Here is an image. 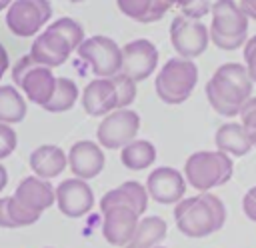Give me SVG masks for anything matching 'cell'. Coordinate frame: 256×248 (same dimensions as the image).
<instances>
[{
  "instance_id": "obj_14",
  "label": "cell",
  "mask_w": 256,
  "mask_h": 248,
  "mask_svg": "<svg viewBox=\"0 0 256 248\" xmlns=\"http://www.w3.org/2000/svg\"><path fill=\"white\" fill-rule=\"evenodd\" d=\"M56 206L68 218H80L94 206V190L86 180L66 178L56 186Z\"/></svg>"
},
{
  "instance_id": "obj_23",
  "label": "cell",
  "mask_w": 256,
  "mask_h": 248,
  "mask_svg": "<svg viewBox=\"0 0 256 248\" xmlns=\"http://www.w3.org/2000/svg\"><path fill=\"white\" fill-rule=\"evenodd\" d=\"M166 232H168V226L164 218L160 216L140 218L138 228L126 248H156L166 238Z\"/></svg>"
},
{
  "instance_id": "obj_35",
  "label": "cell",
  "mask_w": 256,
  "mask_h": 248,
  "mask_svg": "<svg viewBox=\"0 0 256 248\" xmlns=\"http://www.w3.org/2000/svg\"><path fill=\"white\" fill-rule=\"evenodd\" d=\"M8 66H10V58H8L6 48H4V46H2V42H0V80H2V76L6 74Z\"/></svg>"
},
{
  "instance_id": "obj_12",
  "label": "cell",
  "mask_w": 256,
  "mask_h": 248,
  "mask_svg": "<svg viewBox=\"0 0 256 248\" xmlns=\"http://www.w3.org/2000/svg\"><path fill=\"white\" fill-rule=\"evenodd\" d=\"M158 66V48L146 38H136L122 46V72L136 84L150 78Z\"/></svg>"
},
{
  "instance_id": "obj_41",
  "label": "cell",
  "mask_w": 256,
  "mask_h": 248,
  "mask_svg": "<svg viewBox=\"0 0 256 248\" xmlns=\"http://www.w3.org/2000/svg\"><path fill=\"white\" fill-rule=\"evenodd\" d=\"M48 248H52V246H48Z\"/></svg>"
},
{
  "instance_id": "obj_29",
  "label": "cell",
  "mask_w": 256,
  "mask_h": 248,
  "mask_svg": "<svg viewBox=\"0 0 256 248\" xmlns=\"http://www.w3.org/2000/svg\"><path fill=\"white\" fill-rule=\"evenodd\" d=\"M170 10L176 8L182 16H188V18H196V20H202L204 14L210 12V2L208 0H166Z\"/></svg>"
},
{
  "instance_id": "obj_33",
  "label": "cell",
  "mask_w": 256,
  "mask_h": 248,
  "mask_svg": "<svg viewBox=\"0 0 256 248\" xmlns=\"http://www.w3.org/2000/svg\"><path fill=\"white\" fill-rule=\"evenodd\" d=\"M242 212L248 220L256 222V186H252L242 198Z\"/></svg>"
},
{
  "instance_id": "obj_25",
  "label": "cell",
  "mask_w": 256,
  "mask_h": 248,
  "mask_svg": "<svg viewBox=\"0 0 256 248\" xmlns=\"http://www.w3.org/2000/svg\"><path fill=\"white\" fill-rule=\"evenodd\" d=\"M156 160V146L150 140L136 138L120 150V162L128 170H146Z\"/></svg>"
},
{
  "instance_id": "obj_6",
  "label": "cell",
  "mask_w": 256,
  "mask_h": 248,
  "mask_svg": "<svg viewBox=\"0 0 256 248\" xmlns=\"http://www.w3.org/2000/svg\"><path fill=\"white\" fill-rule=\"evenodd\" d=\"M198 82V66L188 58H168L156 74L154 88L162 102L182 104L190 98Z\"/></svg>"
},
{
  "instance_id": "obj_19",
  "label": "cell",
  "mask_w": 256,
  "mask_h": 248,
  "mask_svg": "<svg viewBox=\"0 0 256 248\" xmlns=\"http://www.w3.org/2000/svg\"><path fill=\"white\" fill-rule=\"evenodd\" d=\"M148 190L144 184L136 182V180H128L122 182L120 186L108 190L102 198H100V210H108L112 206H128L132 208L138 216H142L148 208Z\"/></svg>"
},
{
  "instance_id": "obj_9",
  "label": "cell",
  "mask_w": 256,
  "mask_h": 248,
  "mask_svg": "<svg viewBox=\"0 0 256 248\" xmlns=\"http://www.w3.org/2000/svg\"><path fill=\"white\" fill-rule=\"evenodd\" d=\"M50 16V0H14L6 10V26L14 36L30 38L40 34Z\"/></svg>"
},
{
  "instance_id": "obj_24",
  "label": "cell",
  "mask_w": 256,
  "mask_h": 248,
  "mask_svg": "<svg viewBox=\"0 0 256 248\" xmlns=\"http://www.w3.org/2000/svg\"><path fill=\"white\" fill-rule=\"evenodd\" d=\"M28 106L24 94L16 86H0V122L2 124H18L26 118Z\"/></svg>"
},
{
  "instance_id": "obj_22",
  "label": "cell",
  "mask_w": 256,
  "mask_h": 248,
  "mask_svg": "<svg viewBox=\"0 0 256 248\" xmlns=\"http://www.w3.org/2000/svg\"><path fill=\"white\" fill-rule=\"evenodd\" d=\"M116 6L124 16L142 24L158 22L170 10L166 0H116Z\"/></svg>"
},
{
  "instance_id": "obj_26",
  "label": "cell",
  "mask_w": 256,
  "mask_h": 248,
  "mask_svg": "<svg viewBox=\"0 0 256 248\" xmlns=\"http://www.w3.org/2000/svg\"><path fill=\"white\" fill-rule=\"evenodd\" d=\"M80 92H78V86L72 78H66V76H58L56 78V88H54V94L50 98V102L44 106L46 112H52V114H58V112H66L70 110L76 100H78Z\"/></svg>"
},
{
  "instance_id": "obj_28",
  "label": "cell",
  "mask_w": 256,
  "mask_h": 248,
  "mask_svg": "<svg viewBox=\"0 0 256 248\" xmlns=\"http://www.w3.org/2000/svg\"><path fill=\"white\" fill-rule=\"evenodd\" d=\"M8 214L10 220L14 224V228H22V226H32L34 222L40 220L42 214H36L32 210H28L26 206H22L14 196H8Z\"/></svg>"
},
{
  "instance_id": "obj_36",
  "label": "cell",
  "mask_w": 256,
  "mask_h": 248,
  "mask_svg": "<svg viewBox=\"0 0 256 248\" xmlns=\"http://www.w3.org/2000/svg\"><path fill=\"white\" fill-rule=\"evenodd\" d=\"M6 184H8V170H6L4 164L0 162V192L6 188Z\"/></svg>"
},
{
  "instance_id": "obj_32",
  "label": "cell",
  "mask_w": 256,
  "mask_h": 248,
  "mask_svg": "<svg viewBox=\"0 0 256 248\" xmlns=\"http://www.w3.org/2000/svg\"><path fill=\"white\" fill-rule=\"evenodd\" d=\"M242 56H244V66L248 68L252 82H256V36L246 40V44L242 48Z\"/></svg>"
},
{
  "instance_id": "obj_11",
  "label": "cell",
  "mask_w": 256,
  "mask_h": 248,
  "mask_svg": "<svg viewBox=\"0 0 256 248\" xmlns=\"http://www.w3.org/2000/svg\"><path fill=\"white\" fill-rule=\"evenodd\" d=\"M210 42V30L202 24V20L188 16H174L170 24V44L180 58L194 60L206 52Z\"/></svg>"
},
{
  "instance_id": "obj_5",
  "label": "cell",
  "mask_w": 256,
  "mask_h": 248,
  "mask_svg": "<svg viewBox=\"0 0 256 248\" xmlns=\"http://www.w3.org/2000/svg\"><path fill=\"white\" fill-rule=\"evenodd\" d=\"M210 40L220 50H238L244 48L248 40V22L250 18L242 12L240 4L234 0H216L210 8Z\"/></svg>"
},
{
  "instance_id": "obj_16",
  "label": "cell",
  "mask_w": 256,
  "mask_h": 248,
  "mask_svg": "<svg viewBox=\"0 0 256 248\" xmlns=\"http://www.w3.org/2000/svg\"><path fill=\"white\" fill-rule=\"evenodd\" d=\"M102 214H104V222H102L104 240L110 246L126 248L138 228L140 216L128 206H112Z\"/></svg>"
},
{
  "instance_id": "obj_17",
  "label": "cell",
  "mask_w": 256,
  "mask_h": 248,
  "mask_svg": "<svg viewBox=\"0 0 256 248\" xmlns=\"http://www.w3.org/2000/svg\"><path fill=\"white\" fill-rule=\"evenodd\" d=\"M82 108L86 110V114L90 116H106L114 110H118V96H116V88L112 78H94L90 80L82 94Z\"/></svg>"
},
{
  "instance_id": "obj_7",
  "label": "cell",
  "mask_w": 256,
  "mask_h": 248,
  "mask_svg": "<svg viewBox=\"0 0 256 248\" xmlns=\"http://www.w3.org/2000/svg\"><path fill=\"white\" fill-rule=\"evenodd\" d=\"M56 78L52 68L40 66L38 62L32 60L30 54L20 56L14 66H12V80L14 84L22 90L24 98H28L30 102L38 104V106H46L54 94L56 88Z\"/></svg>"
},
{
  "instance_id": "obj_21",
  "label": "cell",
  "mask_w": 256,
  "mask_h": 248,
  "mask_svg": "<svg viewBox=\"0 0 256 248\" xmlns=\"http://www.w3.org/2000/svg\"><path fill=\"white\" fill-rule=\"evenodd\" d=\"M214 144L216 150L232 156H244L254 148L252 138L248 136V132L244 130V126L240 122H226L222 124L216 134H214Z\"/></svg>"
},
{
  "instance_id": "obj_39",
  "label": "cell",
  "mask_w": 256,
  "mask_h": 248,
  "mask_svg": "<svg viewBox=\"0 0 256 248\" xmlns=\"http://www.w3.org/2000/svg\"><path fill=\"white\" fill-rule=\"evenodd\" d=\"M240 2H250V0H240Z\"/></svg>"
},
{
  "instance_id": "obj_37",
  "label": "cell",
  "mask_w": 256,
  "mask_h": 248,
  "mask_svg": "<svg viewBox=\"0 0 256 248\" xmlns=\"http://www.w3.org/2000/svg\"><path fill=\"white\" fill-rule=\"evenodd\" d=\"M12 2H14V0H0V12H2V10H8Z\"/></svg>"
},
{
  "instance_id": "obj_18",
  "label": "cell",
  "mask_w": 256,
  "mask_h": 248,
  "mask_svg": "<svg viewBox=\"0 0 256 248\" xmlns=\"http://www.w3.org/2000/svg\"><path fill=\"white\" fill-rule=\"evenodd\" d=\"M22 206H26L28 210L42 214L44 210H48L50 206L56 204V188L38 176H26L24 180H20V184L16 186L14 194H12Z\"/></svg>"
},
{
  "instance_id": "obj_30",
  "label": "cell",
  "mask_w": 256,
  "mask_h": 248,
  "mask_svg": "<svg viewBox=\"0 0 256 248\" xmlns=\"http://www.w3.org/2000/svg\"><path fill=\"white\" fill-rule=\"evenodd\" d=\"M240 124L244 126V130L248 132V136L252 138L254 142V148H256V96L248 98L242 108H240Z\"/></svg>"
},
{
  "instance_id": "obj_4",
  "label": "cell",
  "mask_w": 256,
  "mask_h": 248,
  "mask_svg": "<svg viewBox=\"0 0 256 248\" xmlns=\"http://www.w3.org/2000/svg\"><path fill=\"white\" fill-rule=\"evenodd\" d=\"M184 178L198 192H210L226 184L234 174V162L220 150H200L186 158Z\"/></svg>"
},
{
  "instance_id": "obj_10",
  "label": "cell",
  "mask_w": 256,
  "mask_h": 248,
  "mask_svg": "<svg viewBox=\"0 0 256 248\" xmlns=\"http://www.w3.org/2000/svg\"><path fill=\"white\" fill-rule=\"evenodd\" d=\"M140 130V114L130 108L114 110L106 114L98 128H96V138L102 148L108 150H122L126 144L134 142Z\"/></svg>"
},
{
  "instance_id": "obj_3",
  "label": "cell",
  "mask_w": 256,
  "mask_h": 248,
  "mask_svg": "<svg viewBox=\"0 0 256 248\" xmlns=\"http://www.w3.org/2000/svg\"><path fill=\"white\" fill-rule=\"evenodd\" d=\"M84 40V28L76 20L58 18L34 38L30 46V56L40 66L56 68L68 62L70 54L78 50Z\"/></svg>"
},
{
  "instance_id": "obj_31",
  "label": "cell",
  "mask_w": 256,
  "mask_h": 248,
  "mask_svg": "<svg viewBox=\"0 0 256 248\" xmlns=\"http://www.w3.org/2000/svg\"><path fill=\"white\" fill-rule=\"evenodd\" d=\"M16 144H18L16 130L10 124H2L0 122V160L8 158L16 150Z\"/></svg>"
},
{
  "instance_id": "obj_20",
  "label": "cell",
  "mask_w": 256,
  "mask_h": 248,
  "mask_svg": "<svg viewBox=\"0 0 256 248\" xmlns=\"http://www.w3.org/2000/svg\"><path fill=\"white\" fill-rule=\"evenodd\" d=\"M68 166V154L56 144H42L30 154V168L34 176L50 180L64 172Z\"/></svg>"
},
{
  "instance_id": "obj_27",
  "label": "cell",
  "mask_w": 256,
  "mask_h": 248,
  "mask_svg": "<svg viewBox=\"0 0 256 248\" xmlns=\"http://www.w3.org/2000/svg\"><path fill=\"white\" fill-rule=\"evenodd\" d=\"M112 82H114L116 96H118V110L128 108L136 100V82L132 78H128L124 72L112 76Z\"/></svg>"
},
{
  "instance_id": "obj_34",
  "label": "cell",
  "mask_w": 256,
  "mask_h": 248,
  "mask_svg": "<svg viewBox=\"0 0 256 248\" xmlns=\"http://www.w3.org/2000/svg\"><path fill=\"white\" fill-rule=\"evenodd\" d=\"M0 228H14L8 214V196H0Z\"/></svg>"
},
{
  "instance_id": "obj_40",
  "label": "cell",
  "mask_w": 256,
  "mask_h": 248,
  "mask_svg": "<svg viewBox=\"0 0 256 248\" xmlns=\"http://www.w3.org/2000/svg\"><path fill=\"white\" fill-rule=\"evenodd\" d=\"M156 248H166V246H156Z\"/></svg>"
},
{
  "instance_id": "obj_38",
  "label": "cell",
  "mask_w": 256,
  "mask_h": 248,
  "mask_svg": "<svg viewBox=\"0 0 256 248\" xmlns=\"http://www.w3.org/2000/svg\"><path fill=\"white\" fill-rule=\"evenodd\" d=\"M68 2H74L76 4V2H84V0H68Z\"/></svg>"
},
{
  "instance_id": "obj_15",
  "label": "cell",
  "mask_w": 256,
  "mask_h": 248,
  "mask_svg": "<svg viewBox=\"0 0 256 248\" xmlns=\"http://www.w3.org/2000/svg\"><path fill=\"white\" fill-rule=\"evenodd\" d=\"M106 166L104 150L98 142L92 140H78L68 150V168L74 174V178L80 180H92L96 178Z\"/></svg>"
},
{
  "instance_id": "obj_8",
  "label": "cell",
  "mask_w": 256,
  "mask_h": 248,
  "mask_svg": "<svg viewBox=\"0 0 256 248\" xmlns=\"http://www.w3.org/2000/svg\"><path fill=\"white\" fill-rule=\"evenodd\" d=\"M76 52L90 66L96 78H112L122 72V48L108 36H90Z\"/></svg>"
},
{
  "instance_id": "obj_13",
  "label": "cell",
  "mask_w": 256,
  "mask_h": 248,
  "mask_svg": "<svg viewBox=\"0 0 256 248\" xmlns=\"http://www.w3.org/2000/svg\"><path fill=\"white\" fill-rule=\"evenodd\" d=\"M186 178L172 166H158L146 178V190L158 204H178L186 194Z\"/></svg>"
},
{
  "instance_id": "obj_2",
  "label": "cell",
  "mask_w": 256,
  "mask_h": 248,
  "mask_svg": "<svg viewBox=\"0 0 256 248\" xmlns=\"http://www.w3.org/2000/svg\"><path fill=\"white\" fill-rule=\"evenodd\" d=\"M176 228L188 238H204L218 232L226 222V206L220 196L212 192H200L196 196H184L174 206Z\"/></svg>"
},
{
  "instance_id": "obj_1",
  "label": "cell",
  "mask_w": 256,
  "mask_h": 248,
  "mask_svg": "<svg viewBox=\"0 0 256 248\" xmlns=\"http://www.w3.org/2000/svg\"><path fill=\"white\" fill-rule=\"evenodd\" d=\"M252 78L248 68L240 62H226L206 82V98L216 114L234 118L240 114L242 104L252 98Z\"/></svg>"
}]
</instances>
